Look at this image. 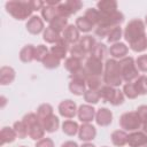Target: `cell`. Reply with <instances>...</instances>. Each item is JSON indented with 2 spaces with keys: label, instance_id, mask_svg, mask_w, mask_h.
<instances>
[{
  "label": "cell",
  "instance_id": "9a60e30c",
  "mask_svg": "<svg viewBox=\"0 0 147 147\" xmlns=\"http://www.w3.org/2000/svg\"><path fill=\"white\" fill-rule=\"evenodd\" d=\"M69 49H70V45L62 38L59 42L54 44L51 47L49 53H52L53 55H55L56 57H59L60 60H62V59H64L67 56V53L69 52Z\"/></svg>",
  "mask_w": 147,
  "mask_h": 147
},
{
  "label": "cell",
  "instance_id": "f546056e",
  "mask_svg": "<svg viewBox=\"0 0 147 147\" xmlns=\"http://www.w3.org/2000/svg\"><path fill=\"white\" fill-rule=\"evenodd\" d=\"M57 16V9L56 7H53V6H48L45 3V6L42 7L41 9V17L44 21L51 23L55 17Z\"/></svg>",
  "mask_w": 147,
  "mask_h": 147
},
{
  "label": "cell",
  "instance_id": "2e32d148",
  "mask_svg": "<svg viewBox=\"0 0 147 147\" xmlns=\"http://www.w3.org/2000/svg\"><path fill=\"white\" fill-rule=\"evenodd\" d=\"M109 53L114 59H124L126 57L127 53H129V47L124 44V42H116L113 44L109 48Z\"/></svg>",
  "mask_w": 147,
  "mask_h": 147
},
{
  "label": "cell",
  "instance_id": "7a4b0ae2",
  "mask_svg": "<svg viewBox=\"0 0 147 147\" xmlns=\"http://www.w3.org/2000/svg\"><path fill=\"white\" fill-rule=\"evenodd\" d=\"M103 83L106 85L117 87L123 83V78L121 75L119 62L115 59H108L105 63L103 70Z\"/></svg>",
  "mask_w": 147,
  "mask_h": 147
},
{
  "label": "cell",
  "instance_id": "9f6ffc18",
  "mask_svg": "<svg viewBox=\"0 0 147 147\" xmlns=\"http://www.w3.org/2000/svg\"><path fill=\"white\" fill-rule=\"evenodd\" d=\"M0 99H1V101H2V105H1V107H3V106L6 105V98H5V96H1Z\"/></svg>",
  "mask_w": 147,
  "mask_h": 147
},
{
  "label": "cell",
  "instance_id": "4316f807",
  "mask_svg": "<svg viewBox=\"0 0 147 147\" xmlns=\"http://www.w3.org/2000/svg\"><path fill=\"white\" fill-rule=\"evenodd\" d=\"M68 18L57 15L51 23H49V28H52L53 30H55L59 33H62L64 31V29L68 26Z\"/></svg>",
  "mask_w": 147,
  "mask_h": 147
},
{
  "label": "cell",
  "instance_id": "6da1fadb",
  "mask_svg": "<svg viewBox=\"0 0 147 147\" xmlns=\"http://www.w3.org/2000/svg\"><path fill=\"white\" fill-rule=\"evenodd\" d=\"M6 11L11 15L15 20L24 21L28 17L32 16V7L30 5V1H21V0H10L7 1L5 5Z\"/></svg>",
  "mask_w": 147,
  "mask_h": 147
},
{
  "label": "cell",
  "instance_id": "94428289",
  "mask_svg": "<svg viewBox=\"0 0 147 147\" xmlns=\"http://www.w3.org/2000/svg\"><path fill=\"white\" fill-rule=\"evenodd\" d=\"M145 147H147V146H145Z\"/></svg>",
  "mask_w": 147,
  "mask_h": 147
},
{
  "label": "cell",
  "instance_id": "30bf717a",
  "mask_svg": "<svg viewBox=\"0 0 147 147\" xmlns=\"http://www.w3.org/2000/svg\"><path fill=\"white\" fill-rule=\"evenodd\" d=\"M95 114L96 110L91 105H82L78 107L77 116L82 123H91L93 119H95Z\"/></svg>",
  "mask_w": 147,
  "mask_h": 147
},
{
  "label": "cell",
  "instance_id": "d590c367",
  "mask_svg": "<svg viewBox=\"0 0 147 147\" xmlns=\"http://www.w3.org/2000/svg\"><path fill=\"white\" fill-rule=\"evenodd\" d=\"M84 16H85L94 26H96V25L99 24V22H100V11H99L98 9H95V8H88V9H86Z\"/></svg>",
  "mask_w": 147,
  "mask_h": 147
},
{
  "label": "cell",
  "instance_id": "ffe728a7",
  "mask_svg": "<svg viewBox=\"0 0 147 147\" xmlns=\"http://www.w3.org/2000/svg\"><path fill=\"white\" fill-rule=\"evenodd\" d=\"M16 138H17V134H16V132H15V130H14L13 127H9V126H3V127L1 129V132H0L1 146L6 145V144L14 142Z\"/></svg>",
  "mask_w": 147,
  "mask_h": 147
},
{
  "label": "cell",
  "instance_id": "4fadbf2b",
  "mask_svg": "<svg viewBox=\"0 0 147 147\" xmlns=\"http://www.w3.org/2000/svg\"><path fill=\"white\" fill-rule=\"evenodd\" d=\"M62 38L69 44V45H75L77 42H79L80 40V32L77 29L76 25L74 24H69L64 31L62 32Z\"/></svg>",
  "mask_w": 147,
  "mask_h": 147
},
{
  "label": "cell",
  "instance_id": "bcb514c9",
  "mask_svg": "<svg viewBox=\"0 0 147 147\" xmlns=\"http://www.w3.org/2000/svg\"><path fill=\"white\" fill-rule=\"evenodd\" d=\"M70 80L71 79H77V80H84V82H86V79H87V77H88V75H87V72H86V70H85V68L83 67V68H80L79 70H77L76 72H74V74H70Z\"/></svg>",
  "mask_w": 147,
  "mask_h": 147
},
{
  "label": "cell",
  "instance_id": "f5cc1de1",
  "mask_svg": "<svg viewBox=\"0 0 147 147\" xmlns=\"http://www.w3.org/2000/svg\"><path fill=\"white\" fill-rule=\"evenodd\" d=\"M61 147H79V146L77 145V142L69 140V141H65V142H63V144L61 145Z\"/></svg>",
  "mask_w": 147,
  "mask_h": 147
},
{
  "label": "cell",
  "instance_id": "cb8c5ba5",
  "mask_svg": "<svg viewBox=\"0 0 147 147\" xmlns=\"http://www.w3.org/2000/svg\"><path fill=\"white\" fill-rule=\"evenodd\" d=\"M69 90L75 95H84V93L86 92V82L71 79L69 83Z\"/></svg>",
  "mask_w": 147,
  "mask_h": 147
},
{
  "label": "cell",
  "instance_id": "5bb4252c",
  "mask_svg": "<svg viewBox=\"0 0 147 147\" xmlns=\"http://www.w3.org/2000/svg\"><path fill=\"white\" fill-rule=\"evenodd\" d=\"M95 122L99 126H108L113 122V113L108 108H99L95 114Z\"/></svg>",
  "mask_w": 147,
  "mask_h": 147
},
{
  "label": "cell",
  "instance_id": "680465c9",
  "mask_svg": "<svg viewBox=\"0 0 147 147\" xmlns=\"http://www.w3.org/2000/svg\"><path fill=\"white\" fill-rule=\"evenodd\" d=\"M20 147H26V146H20Z\"/></svg>",
  "mask_w": 147,
  "mask_h": 147
},
{
  "label": "cell",
  "instance_id": "52a82bcc",
  "mask_svg": "<svg viewBox=\"0 0 147 147\" xmlns=\"http://www.w3.org/2000/svg\"><path fill=\"white\" fill-rule=\"evenodd\" d=\"M86 72L88 76H96L100 77L103 74L105 70V64H102V61L93 57V56H88L85 61V65H84Z\"/></svg>",
  "mask_w": 147,
  "mask_h": 147
},
{
  "label": "cell",
  "instance_id": "836d02e7",
  "mask_svg": "<svg viewBox=\"0 0 147 147\" xmlns=\"http://www.w3.org/2000/svg\"><path fill=\"white\" fill-rule=\"evenodd\" d=\"M134 87L139 95H146L147 94V77L146 76H139L134 82Z\"/></svg>",
  "mask_w": 147,
  "mask_h": 147
},
{
  "label": "cell",
  "instance_id": "74e56055",
  "mask_svg": "<svg viewBox=\"0 0 147 147\" xmlns=\"http://www.w3.org/2000/svg\"><path fill=\"white\" fill-rule=\"evenodd\" d=\"M64 6L67 7L68 13H69L70 16H71V15H74V14L78 13V11L82 9L83 2L79 1V0H68V1H64Z\"/></svg>",
  "mask_w": 147,
  "mask_h": 147
},
{
  "label": "cell",
  "instance_id": "5b68a950",
  "mask_svg": "<svg viewBox=\"0 0 147 147\" xmlns=\"http://www.w3.org/2000/svg\"><path fill=\"white\" fill-rule=\"evenodd\" d=\"M119 62L121 68V75L123 78V82L125 83H133L139 77V69L137 68L136 60L132 56H126Z\"/></svg>",
  "mask_w": 147,
  "mask_h": 147
},
{
  "label": "cell",
  "instance_id": "c3c4849f",
  "mask_svg": "<svg viewBox=\"0 0 147 147\" xmlns=\"http://www.w3.org/2000/svg\"><path fill=\"white\" fill-rule=\"evenodd\" d=\"M124 99H125V95H124L123 91L116 88V93H115L114 99H113V101L110 102V105H113V106H121V105L124 102Z\"/></svg>",
  "mask_w": 147,
  "mask_h": 147
},
{
  "label": "cell",
  "instance_id": "11a10c76",
  "mask_svg": "<svg viewBox=\"0 0 147 147\" xmlns=\"http://www.w3.org/2000/svg\"><path fill=\"white\" fill-rule=\"evenodd\" d=\"M141 129H142V132H145L147 134V123H144L142 126H141Z\"/></svg>",
  "mask_w": 147,
  "mask_h": 147
},
{
  "label": "cell",
  "instance_id": "277c9868",
  "mask_svg": "<svg viewBox=\"0 0 147 147\" xmlns=\"http://www.w3.org/2000/svg\"><path fill=\"white\" fill-rule=\"evenodd\" d=\"M144 36H146V32H145V22H142L141 20H138V18H134V20H131L124 31H123V37L124 39L130 44L134 42L136 40L142 38Z\"/></svg>",
  "mask_w": 147,
  "mask_h": 147
},
{
  "label": "cell",
  "instance_id": "1f68e13d",
  "mask_svg": "<svg viewBox=\"0 0 147 147\" xmlns=\"http://www.w3.org/2000/svg\"><path fill=\"white\" fill-rule=\"evenodd\" d=\"M77 29L79 30V32H90L92 31V29L94 28V25L85 17V16H79L77 20H76V24Z\"/></svg>",
  "mask_w": 147,
  "mask_h": 147
},
{
  "label": "cell",
  "instance_id": "f6af8a7d",
  "mask_svg": "<svg viewBox=\"0 0 147 147\" xmlns=\"http://www.w3.org/2000/svg\"><path fill=\"white\" fill-rule=\"evenodd\" d=\"M136 64H137V68L139 69V71L147 72V54H142V55L138 56L136 60Z\"/></svg>",
  "mask_w": 147,
  "mask_h": 147
},
{
  "label": "cell",
  "instance_id": "d4e9b609",
  "mask_svg": "<svg viewBox=\"0 0 147 147\" xmlns=\"http://www.w3.org/2000/svg\"><path fill=\"white\" fill-rule=\"evenodd\" d=\"M99 95H100V99L102 100V102H111L113 99H114V95L116 93V88L113 87V86H109V85H103L99 91Z\"/></svg>",
  "mask_w": 147,
  "mask_h": 147
},
{
  "label": "cell",
  "instance_id": "681fc988",
  "mask_svg": "<svg viewBox=\"0 0 147 147\" xmlns=\"http://www.w3.org/2000/svg\"><path fill=\"white\" fill-rule=\"evenodd\" d=\"M137 114L141 121V123H147V105H142V106H139L138 109H137Z\"/></svg>",
  "mask_w": 147,
  "mask_h": 147
},
{
  "label": "cell",
  "instance_id": "484cf974",
  "mask_svg": "<svg viewBox=\"0 0 147 147\" xmlns=\"http://www.w3.org/2000/svg\"><path fill=\"white\" fill-rule=\"evenodd\" d=\"M62 131L64 134L69 136V137H74L75 134L78 133L79 131V125L77 122L72 121V119H67L62 123Z\"/></svg>",
  "mask_w": 147,
  "mask_h": 147
},
{
  "label": "cell",
  "instance_id": "7402d4cb",
  "mask_svg": "<svg viewBox=\"0 0 147 147\" xmlns=\"http://www.w3.org/2000/svg\"><path fill=\"white\" fill-rule=\"evenodd\" d=\"M34 52H36V47L31 44L25 45L21 52H20V60L24 63H30L31 61L34 60Z\"/></svg>",
  "mask_w": 147,
  "mask_h": 147
},
{
  "label": "cell",
  "instance_id": "8fae6325",
  "mask_svg": "<svg viewBox=\"0 0 147 147\" xmlns=\"http://www.w3.org/2000/svg\"><path fill=\"white\" fill-rule=\"evenodd\" d=\"M129 147H145L147 146V134L142 131H134L127 134Z\"/></svg>",
  "mask_w": 147,
  "mask_h": 147
},
{
  "label": "cell",
  "instance_id": "8d00e7d4",
  "mask_svg": "<svg viewBox=\"0 0 147 147\" xmlns=\"http://www.w3.org/2000/svg\"><path fill=\"white\" fill-rule=\"evenodd\" d=\"M69 53H70L71 56L77 57V59H79V60H82V61H83V60L86 57V55H87V53L83 49V47L80 46L79 42H77V44H75V45H71V46H70V49H69Z\"/></svg>",
  "mask_w": 147,
  "mask_h": 147
},
{
  "label": "cell",
  "instance_id": "d6a6232c",
  "mask_svg": "<svg viewBox=\"0 0 147 147\" xmlns=\"http://www.w3.org/2000/svg\"><path fill=\"white\" fill-rule=\"evenodd\" d=\"M41 63L46 69H56V68L60 67L61 60L59 57H56L55 55H53L52 53H48L47 56L44 59V61Z\"/></svg>",
  "mask_w": 147,
  "mask_h": 147
},
{
  "label": "cell",
  "instance_id": "ab89813d",
  "mask_svg": "<svg viewBox=\"0 0 147 147\" xmlns=\"http://www.w3.org/2000/svg\"><path fill=\"white\" fill-rule=\"evenodd\" d=\"M84 100L90 105H96L100 101L99 92L93 90H86V92L84 93Z\"/></svg>",
  "mask_w": 147,
  "mask_h": 147
},
{
  "label": "cell",
  "instance_id": "b9f144b4",
  "mask_svg": "<svg viewBox=\"0 0 147 147\" xmlns=\"http://www.w3.org/2000/svg\"><path fill=\"white\" fill-rule=\"evenodd\" d=\"M86 85L88 90H93V91H99L102 87L101 79L100 77H96V76H88L86 79Z\"/></svg>",
  "mask_w": 147,
  "mask_h": 147
},
{
  "label": "cell",
  "instance_id": "4dcf8cb0",
  "mask_svg": "<svg viewBox=\"0 0 147 147\" xmlns=\"http://www.w3.org/2000/svg\"><path fill=\"white\" fill-rule=\"evenodd\" d=\"M79 44H80V46L83 47V49L87 54H91V52L93 51L94 46L96 45V41H95V38L94 37H92L90 34H86V36H84V37L80 38Z\"/></svg>",
  "mask_w": 147,
  "mask_h": 147
},
{
  "label": "cell",
  "instance_id": "ba28073f",
  "mask_svg": "<svg viewBox=\"0 0 147 147\" xmlns=\"http://www.w3.org/2000/svg\"><path fill=\"white\" fill-rule=\"evenodd\" d=\"M77 111H78V108H77L76 102L70 100V99L63 100L59 105V113H60V115L62 117L67 118V119L74 118L77 115Z\"/></svg>",
  "mask_w": 147,
  "mask_h": 147
},
{
  "label": "cell",
  "instance_id": "3957f363",
  "mask_svg": "<svg viewBox=\"0 0 147 147\" xmlns=\"http://www.w3.org/2000/svg\"><path fill=\"white\" fill-rule=\"evenodd\" d=\"M22 121L24 122V124L26 125L28 129V136L32 139V140H40L42 138H45V130L41 125L40 119L38 118L37 114L34 113H29L26 115L23 116Z\"/></svg>",
  "mask_w": 147,
  "mask_h": 147
},
{
  "label": "cell",
  "instance_id": "83f0119b",
  "mask_svg": "<svg viewBox=\"0 0 147 147\" xmlns=\"http://www.w3.org/2000/svg\"><path fill=\"white\" fill-rule=\"evenodd\" d=\"M108 52H109V49L107 48V46L105 44L96 42V45L94 46V48H93V51L91 52L90 55L93 56V57H95V59H98V60H100V61H102V60L106 59Z\"/></svg>",
  "mask_w": 147,
  "mask_h": 147
},
{
  "label": "cell",
  "instance_id": "f1b7e54d",
  "mask_svg": "<svg viewBox=\"0 0 147 147\" xmlns=\"http://www.w3.org/2000/svg\"><path fill=\"white\" fill-rule=\"evenodd\" d=\"M64 68H65L70 74H74V72H76L77 70H79L80 68H83V65H82V60H79V59H77V57H74V56L67 57L65 61H64Z\"/></svg>",
  "mask_w": 147,
  "mask_h": 147
},
{
  "label": "cell",
  "instance_id": "ac0fdd59",
  "mask_svg": "<svg viewBox=\"0 0 147 147\" xmlns=\"http://www.w3.org/2000/svg\"><path fill=\"white\" fill-rule=\"evenodd\" d=\"M41 125L44 127V130L48 133H53V132H56L59 126H60V119L57 116H55L54 114L46 117L45 119H41Z\"/></svg>",
  "mask_w": 147,
  "mask_h": 147
},
{
  "label": "cell",
  "instance_id": "f35d334b",
  "mask_svg": "<svg viewBox=\"0 0 147 147\" xmlns=\"http://www.w3.org/2000/svg\"><path fill=\"white\" fill-rule=\"evenodd\" d=\"M13 129L15 130L18 139H24V138L28 137V129H26V125L24 124L23 121L15 122L14 125H13Z\"/></svg>",
  "mask_w": 147,
  "mask_h": 147
},
{
  "label": "cell",
  "instance_id": "91938a15",
  "mask_svg": "<svg viewBox=\"0 0 147 147\" xmlns=\"http://www.w3.org/2000/svg\"><path fill=\"white\" fill-rule=\"evenodd\" d=\"M103 147H107V146H103Z\"/></svg>",
  "mask_w": 147,
  "mask_h": 147
},
{
  "label": "cell",
  "instance_id": "7c38bea8",
  "mask_svg": "<svg viewBox=\"0 0 147 147\" xmlns=\"http://www.w3.org/2000/svg\"><path fill=\"white\" fill-rule=\"evenodd\" d=\"M96 137V129L90 124V123H83L79 126V131H78V138L82 141L85 142H90L92 141L94 138Z\"/></svg>",
  "mask_w": 147,
  "mask_h": 147
},
{
  "label": "cell",
  "instance_id": "e575fe53",
  "mask_svg": "<svg viewBox=\"0 0 147 147\" xmlns=\"http://www.w3.org/2000/svg\"><path fill=\"white\" fill-rule=\"evenodd\" d=\"M51 115H53V107L49 103H42L37 108V116L40 121L45 119Z\"/></svg>",
  "mask_w": 147,
  "mask_h": 147
},
{
  "label": "cell",
  "instance_id": "7dc6e473",
  "mask_svg": "<svg viewBox=\"0 0 147 147\" xmlns=\"http://www.w3.org/2000/svg\"><path fill=\"white\" fill-rule=\"evenodd\" d=\"M111 30H113V29L109 28V26L99 24V25H96V28H95V34H96L99 38L102 39V38H105V37H108V34H109V32H110Z\"/></svg>",
  "mask_w": 147,
  "mask_h": 147
},
{
  "label": "cell",
  "instance_id": "e0dca14e",
  "mask_svg": "<svg viewBox=\"0 0 147 147\" xmlns=\"http://www.w3.org/2000/svg\"><path fill=\"white\" fill-rule=\"evenodd\" d=\"M15 76H16V72L11 67H7V65L1 67V69H0V84L2 86L11 84L15 79Z\"/></svg>",
  "mask_w": 147,
  "mask_h": 147
},
{
  "label": "cell",
  "instance_id": "db71d44e",
  "mask_svg": "<svg viewBox=\"0 0 147 147\" xmlns=\"http://www.w3.org/2000/svg\"><path fill=\"white\" fill-rule=\"evenodd\" d=\"M80 147H95L93 144H91V142H85V144H83Z\"/></svg>",
  "mask_w": 147,
  "mask_h": 147
},
{
  "label": "cell",
  "instance_id": "603a6c76",
  "mask_svg": "<svg viewBox=\"0 0 147 147\" xmlns=\"http://www.w3.org/2000/svg\"><path fill=\"white\" fill-rule=\"evenodd\" d=\"M42 39H44L46 42L54 45V44L59 42V41L62 39V34L59 33V32H56V31L53 30L52 28L47 26V28L44 30V32H42Z\"/></svg>",
  "mask_w": 147,
  "mask_h": 147
},
{
  "label": "cell",
  "instance_id": "60d3db41",
  "mask_svg": "<svg viewBox=\"0 0 147 147\" xmlns=\"http://www.w3.org/2000/svg\"><path fill=\"white\" fill-rule=\"evenodd\" d=\"M122 36H123L122 29H121L119 26H116V28H114V29L109 32V34H108V37H107V40H108V42H110V44H116V42H119Z\"/></svg>",
  "mask_w": 147,
  "mask_h": 147
},
{
  "label": "cell",
  "instance_id": "816d5d0a",
  "mask_svg": "<svg viewBox=\"0 0 147 147\" xmlns=\"http://www.w3.org/2000/svg\"><path fill=\"white\" fill-rule=\"evenodd\" d=\"M30 5H31V7H32V9L34 11V10H41L42 7L45 6V2L44 1H40V0H31L30 1Z\"/></svg>",
  "mask_w": 147,
  "mask_h": 147
},
{
  "label": "cell",
  "instance_id": "44dd1931",
  "mask_svg": "<svg viewBox=\"0 0 147 147\" xmlns=\"http://www.w3.org/2000/svg\"><path fill=\"white\" fill-rule=\"evenodd\" d=\"M111 142L116 147H123L127 145V133L123 130H116L110 136Z\"/></svg>",
  "mask_w": 147,
  "mask_h": 147
},
{
  "label": "cell",
  "instance_id": "7bdbcfd3",
  "mask_svg": "<svg viewBox=\"0 0 147 147\" xmlns=\"http://www.w3.org/2000/svg\"><path fill=\"white\" fill-rule=\"evenodd\" d=\"M48 53H49V49L45 45H38L36 47V52H34V60L38 62H42Z\"/></svg>",
  "mask_w": 147,
  "mask_h": 147
},
{
  "label": "cell",
  "instance_id": "9c48e42d",
  "mask_svg": "<svg viewBox=\"0 0 147 147\" xmlns=\"http://www.w3.org/2000/svg\"><path fill=\"white\" fill-rule=\"evenodd\" d=\"M25 28H26L28 32H30L31 34H39V33L44 32V30H45L44 20L41 17H39L38 15H33L28 20Z\"/></svg>",
  "mask_w": 147,
  "mask_h": 147
},
{
  "label": "cell",
  "instance_id": "d6986e66",
  "mask_svg": "<svg viewBox=\"0 0 147 147\" xmlns=\"http://www.w3.org/2000/svg\"><path fill=\"white\" fill-rule=\"evenodd\" d=\"M98 10L102 14H113L117 11V1L115 0H101L96 3Z\"/></svg>",
  "mask_w": 147,
  "mask_h": 147
},
{
  "label": "cell",
  "instance_id": "8992f818",
  "mask_svg": "<svg viewBox=\"0 0 147 147\" xmlns=\"http://www.w3.org/2000/svg\"><path fill=\"white\" fill-rule=\"evenodd\" d=\"M119 126L123 131H129V132H134L139 131V129L142 126V123L137 114V111H127L124 113L119 117Z\"/></svg>",
  "mask_w": 147,
  "mask_h": 147
},
{
  "label": "cell",
  "instance_id": "ee69618b",
  "mask_svg": "<svg viewBox=\"0 0 147 147\" xmlns=\"http://www.w3.org/2000/svg\"><path fill=\"white\" fill-rule=\"evenodd\" d=\"M123 93L124 95L127 98V99H136L139 94L134 87V84L133 83H126L124 86H123Z\"/></svg>",
  "mask_w": 147,
  "mask_h": 147
},
{
  "label": "cell",
  "instance_id": "6f0895ef",
  "mask_svg": "<svg viewBox=\"0 0 147 147\" xmlns=\"http://www.w3.org/2000/svg\"><path fill=\"white\" fill-rule=\"evenodd\" d=\"M145 24H146V25H147V15H146V16H145Z\"/></svg>",
  "mask_w": 147,
  "mask_h": 147
},
{
  "label": "cell",
  "instance_id": "f907efd6",
  "mask_svg": "<svg viewBox=\"0 0 147 147\" xmlns=\"http://www.w3.org/2000/svg\"><path fill=\"white\" fill-rule=\"evenodd\" d=\"M34 147H54V141L51 138H42L36 142Z\"/></svg>",
  "mask_w": 147,
  "mask_h": 147
}]
</instances>
